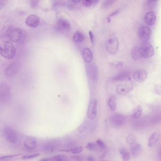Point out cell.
<instances>
[{"label": "cell", "instance_id": "6da1fadb", "mask_svg": "<svg viewBox=\"0 0 161 161\" xmlns=\"http://www.w3.org/2000/svg\"><path fill=\"white\" fill-rule=\"evenodd\" d=\"M22 35V29L12 26L4 27L1 32V38L3 42H17L21 40Z\"/></svg>", "mask_w": 161, "mask_h": 161}, {"label": "cell", "instance_id": "7a4b0ae2", "mask_svg": "<svg viewBox=\"0 0 161 161\" xmlns=\"http://www.w3.org/2000/svg\"><path fill=\"white\" fill-rule=\"evenodd\" d=\"M0 53L6 59H12L16 54V49L10 42H2L0 45Z\"/></svg>", "mask_w": 161, "mask_h": 161}, {"label": "cell", "instance_id": "3957f363", "mask_svg": "<svg viewBox=\"0 0 161 161\" xmlns=\"http://www.w3.org/2000/svg\"><path fill=\"white\" fill-rule=\"evenodd\" d=\"M12 99L11 91L8 85L2 83L0 85V101L3 103H9Z\"/></svg>", "mask_w": 161, "mask_h": 161}, {"label": "cell", "instance_id": "277c9868", "mask_svg": "<svg viewBox=\"0 0 161 161\" xmlns=\"http://www.w3.org/2000/svg\"><path fill=\"white\" fill-rule=\"evenodd\" d=\"M3 134L6 140L8 142L15 144L18 141L17 132L13 128L10 126H6L4 128Z\"/></svg>", "mask_w": 161, "mask_h": 161}, {"label": "cell", "instance_id": "5b68a950", "mask_svg": "<svg viewBox=\"0 0 161 161\" xmlns=\"http://www.w3.org/2000/svg\"><path fill=\"white\" fill-rule=\"evenodd\" d=\"M119 40L115 35H113L107 40L106 43V50L109 53L115 54L119 49Z\"/></svg>", "mask_w": 161, "mask_h": 161}, {"label": "cell", "instance_id": "8992f818", "mask_svg": "<svg viewBox=\"0 0 161 161\" xmlns=\"http://www.w3.org/2000/svg\"><path fill=\"white\" fill-rule=\"evenodd\" d=\"M143 58H151L154 55V49L150 43L143 42L140 46Z\"/></svg>", "mask_w": 161, "mask_h": 161}, {"label": "cell", "instance_id": "52a82bcc", "mask_svg": "<svg viewBox=\"0 0 161 161\" xmlns=\"http://www.w3.org/2000/svg\"><path fill=\"white\" fill-rule=\"evenodd\" d=\"M138 36L141 41L147 42L150 40L152 36V30L149 27H141L138 30Z\"/></svg>", "mask_w": 161, "mask_h": 161}, {"label": "cell", "instance_id": "ba28073f", "mask_svg": "<svg viewBox=\"0 0 161 161\" xmlns=\"http://www.w3.org/2000/svg\"><path fill=\"white\" fill-rule=\"evenodd\" d=\"M97 102L94 99L90 100L88 106L87 116L88 119L91 120H94L97 115Z\"/></svg>", "mask_w": 161, "mask_h": 161}, {"label": "cell", "instance_id": "9c48e42d", "mask_svg": "<svg viewBox=\"0 0 161 161\" xmlns=\"http://www.w3.org/2000/svg\"><path fill=\"white\" fill-rule=\"evenodd\" d=\"M19 70V64L16 62H11L5 68L4 75L8 78H12L18 73Z\"/></svg>", "mask_w": 161, "mask_h": 161}, {"label": "cell", "instance_id": "30bf717a", "mask_svg": "<svg viewBox=\"0 0 161 161\" xmlns=\"http://www.w3.org/2000/svg\"><path fill=\"white\" fill-rule=\"evenodd\" d=\"M110 121L113 127H120L125 124L126 118L122 115L114 114L110 117Z\"/></svg>", "mask_w": 161, "mask_h": 161}, {"label": "cell", "instance_id": "8fae6325", "mask_svg": "<svg viewBox=\"0 0 161 161\" xmlns=\"http://www.w3.org/2000/svg\"><path fill=\"white\" fill-rule=\"evenodd\" d=\"M71 25L67 19L61 18L57 21L55 28L58 31H64L70 29Z\"/></svg>", "mask_w": 161, "mask_h": 161}, {"label": "cell", "instance_id": "7c38bea8", "mask_svg": "<svg viewBox=\"0 0 161 161\" xmlns=\"http://www.w3.org/2000/svg\"><path fill=\"white\" fill-rule=\"evenodd\" d=\"M132 77L138 82H143L148 77V72L143 69H139L134 72Z\"/></svg>", "mask_w": 161, "mask_h": 161}, {"label": "cell", "instance_id": "4fadbf2b", "mask_svg": "<svg viewBox=\"0 0 161 161\" xmlns=\"http://www.w3.org/2000/svg\"><path fill=\"white\" fill-rule=\"evenodd\" d=\"M87 72L88 76L91 80L95 81L97 80L98 77V70L97 67L94 64H91L87 66Z\"/></svg>", "mask_w": 161, "mask_h": 161}, {"label": "cell", "instance_id": "5bb4252c", "mask_svg": "<svg viewBox=\"0 0 161 161\" xmlns=\"http://www.w3.org/2000/svg\"><path fill=\"white\" fill-rule=\"evenodd\" d=\"M26 24L30 28H36L40 24L39 17L35 14L29 15L26 19Z\"/></svg>", "mask_w": 161, "mask_h": 161}, {"label": "cell", "instance_id": "9a60e30c", "mask_svg": "<svg viewBox=\"0 0 161 161\" xmlns=\"http://www.w3.org/2000/svg\"><path fill=\"white\" fill-rule=\"evenodd\" d=\"M133 87L131 85L121 84L118 85L116 88L117 92L120 94H126L132 91Z\"/></svg>", "mask_w": 161, "mask_h": 161}, {"label": "cell", "instance_id": "2e32d148", "mask_svg": "<svg viewBox=\"0 0 161 161\" xmlns=\"http://www.w3.org/2000/svg\"><path fill=\"white\" fill-rule=\"evenodd\" d=\"M157 16L154 11H149L146 13L145 15V22L148 26H153L156 21Z\"/></svg>", "mask_w": 161, "mask_h": 161}, {"label": "cell", "instance_id": "e0dca14e", "mask_svg": "<svg viewBox=\"0 0 161 161\" xmlns=\"http://www.w3.org/2000/svg\"><path fill=\"white\" fill-rule=\"evenodd\" d=\"M37 139L33 137H28L24 142L25 147L30 150L34 149L37 146Z\"/></svg>", "mask_w": 161, "mask_h": 161}, {"label": "cell", "instance_id": "ac0fdd59", "mask_svg": "<svg viewBox=\"0 0 161 161\" xmlns=\"http://www.w3.org/2000/svg\"><path fill=\"white\" fill-rule=\"evenodd\" d=\"M161 137V134L158 131L154 132L149 137L148 146L149 147H153L157 144Z\"/></svg>", "mask_w": 161, "mask_h": 161}, {"label": "cell", "instance_id": "d6986e66", "mask_svg": "<svg viewBox=\"0 0 161 161\" xmlns=\"http://www.w3.org/2000/svg\"><path fill=\"white\" fill-rule=\"evenodd\" d=\"M130 151L132 156L134 157H137L141 154L142 151V148L141 147V145L136 142L131 145Z\"/></svg>", "mask_w": 161, "mask_h": 161}, {"label": "cell", "instance_id": "ffe728a7", "mask_svg": "<svg viewBox=\"0 0 161 161\" xmlns=\"http://www.w3.org/2000/svg\"><path fill=\"white\" fill-rule=\"evenodd\" d=\"M114 81H122L130 80V74L128 71H124L116 75L112 78Z\"/></svg>", "mask_w": 161, "mask_h": 161}, {"label": "cell", "instance_id": "44dd1931", "mask_svg": "<svg viewBox=\"0 0 161 161\" xmlns=\"http://www.w3.org/2000/svg\"><path fill=\"white\" fill-rule=\"evenodd\" d=\"M42 149L46 152H54L58 149V146L53 143H48L43 145Z\"/></svg>", "mask_w": 161, "mask_h": 161}, {"label": "cell", "instance_id": "7402d4cb", "mask_svg": "<svg viewBox=\"0 0 161 161\" xmlns=\"http://www.w3.org/2000/svg\"><path fill=\"white\" fill-rule=\"evenodd\" d=\"M83 56L85 61L87 63H90L93 59V55L91 49L89 48H85L83 50Z\"/></svg>", "mask_w": 161, "mask_h": 161}, {"label": "cell", "instance_id": "603a6c76", "mask_svg": "<svg viewBox=\"0 0 161 161\" xmlns=\"http://www.w3.org/2000/svg\"><path fill=\"white\" fill-rule=\"evenodd\" d=\"M130 54L132 58L135 60H140L143 58L140 47L138 46L134 47L133 48L131 49Z\"/></svg>", "mask_w": 161, "mask_h": 161}, {"label": "cell", "instance_id": "cb8c5ba5", "mask_svg": "<svg viewBox=\"0 0 161 161\" xmlns=\"http://www.w3.org/2000/svg\"><path fill=\"white\" fill-rule=\"evenodd\" d=\"M119 152L123 161H130V153L127 148L121 147L119 149Z\"/></svg>", "mask_w": 161, "mask_h": 161}, {"label": "cell", "instance_id": "d4e9b609", "mask_svg": "<svg viewBox=\"0 0 161 161\" xmlns=\"http://www.w3.org/2000/svg\"><path fill=\"white\" fill-rule=\"evenodd\" d=\"M83 148L82 146H77V147H73L70 149H64V150H60L63 152L71 153L73 154H78L82 152Z\"/></svg>", "mask_w": 161, "mask_h": 161}, {"label": "cell", "instance_id": "484cf974", "mask_svg": "<svg viewBox=\"0 0 161 161\" xmlns=\"http://www.w3.org/2000/svg\"><path fill=\"white\" fill-rule=\"evenodd\" d=\"M85 37L83 34L79 31H76L74 33L73 39L75 42L80 43L84 40Z\"/></svg>", "mask_w": 161, "mask_h": 161}, {"label": "cell", "instance_id": "4316f807", "mask_svg": "<svg viewBox=\"0 0 161 161\" xmlns=\"http://www.w3.org/2000/svg\"><path fill=\"white\" fill-rule=\"evenodd\" d=\"M108 105L109 108L112 111H115L116 109V99L115 97L112 96L109 98L108 101Z\"/></svg>", "mask_w": 161, "mask_h": 161}, {"label": "cell", "instance_id": "83f0119b", "mask_svg": "<svg viewBox=\"0 0 161 161\" xmlns=\"http://www.w3.org/2000/svg\"><path fill=\"white\" fill-rule=\"evenodd\" d=\"M50 161H69V159L66 155L59 154L50 157Z\"/></svg>", "mask_w": 161, "mask_h": 161}, {"label": "cell", "instance_id": "f1b7e54d", "mask_svg": "<svg viewBox=\"0 0 161 161\" xmlns=\"http://www.w3.org/2000/svg\"><path fill=\"white\" fill-rule=\"evenodd\" d=\"M142 112V108L141 106H137V107L135 109L133 114V117L136 119H138L141 117V114Z\"/></svg>", "mask_w": 161, "mask_h": 161}, {"label": "cell", "instance_id": "f546056e", "mask_svg": "<svg viewBox=\"0 0 161 161\" xmlns=\"http://www.w3.org/2000/svg\"><path fill=\"white\" fill-rule=\"evenodd\" d=\"M90 128H91V125H89L88 122V121H85L79 127L77 130L80 133H83V132L86 131L87 130V129Z\"/></svg>", "mask_w": 161, "mask_h": 161}, {"label": "cell", "instance_id": "4dcf8cb0", "mask_svg": "<svg viewBox=\"0 0 161 161\" xmlns=\"http://www.w3.org/2000/svg\"><path fill=\"white\" fill-rule=\"evenodd\" d=\"M157 1H146L145 5L146 9L148 10H152L156 7L157 4Z\"/></svg>", "mask_w": 161, "mask_h": 161}, {"label": "cell", "instance_id": "1f68e13d", "mask_svg": "<svg viewBox=\"0 0 161 161\" xmlns=\"http://www.w3.org/2000/svg\"><path fill=\"white\" fill-rule=\"evenodd\" d=\"M136 140H137V139H136V137L134 135L131 134L129 135L128 137H127L126 142L128 144L132 145L133 144L135 143Z\"/></svg>", "mask_w": 161, "mask_h": 161}, {"label": "cell", "instance_id": "d6a6232c", "mask_svg": "<svg viewBox=\"0 0 161 161\" xmlns=\"http://www.w3.org/2000/svg\"><path fill=\"white\" fill-rule=\"evenodd\" d=\"M98 146L97 143L93 142H88L86 146V148L91 151H95L97 149Z\"/></svg>", "mask_w": 161, "mask_h": 161}, {"label": "cell", "instance_id": "836d02e7", "mask_svg": "<svg viewBox=\"0 0 161 161\" xmlns=\"http://www.w3.org/2000/svg\"><path fill=\"white\" fill-rule=\"evenodd\" d=\"M39 156H40L39 154H34L26 155V156L21 157V159L23 160H29V159H33V158L37 157Z\"/></svg>", "mask_w": 161, "mask_h": 161}, {"label": "cell", "instance_id": "e575fe53", "mask_svg": "<svg viewBox=\"0 0 161 161\" xmlns=\"http://www.w3.org/2000/svg\"><path fill=\"white\" fill-rule=\"evenodd\" d=\"M115 2V1H114V0H106V1H104L103 2L102 7L104 9L108 8Z\"/></svg>", "mask_w": 161, "mask_h": 161}, {"label": "cell", "instance_id": "d590c367", "mask_svg": "<svg viewBox=\"0 0 161 161\" xmlns=\"http://www.w3.org/2000/svg\"><path fill=\"white\" fill-rule=\"evenodd\" d=\"M96 143H97L98 147H99L101 149H102V150H105L106 149V144L101 139H97V142H96Z\"/></svg>", "mask_w": 161, "mask_h": 161}, {"label": "cell", "instance_id": "8d00e7d4", "mask_svg": "<svg viewBox=\"0 0 161 161\" xmlns=\"http://www.w3.org/2000/svg\"><path fill=\"white\" fill-rule=\"evenodd\" d=\"M20 155L19 154H10V155H6V156H3L1 157L0 158V160H9L11 159L12 158L15 157H18Z\"/></svg>", "mask_w": 161, "mask_h": 161}, {"label": "cell", "instance_id": "74e56055", "mask_svg": "<svg viewBox=\"0 0 161 161\" xmlns=\"http://www.w3.org/2000/svg\"><path fill=\"white\" fill-rule=\"evenodd\" d=\"M82 4L86 7H90L93 4V2L90 0H84L82 1Z\"/></svg>", "mask_w": 161, "mask_h": 161}, {"label": "cell", "instance_id": "f35d334b", "mask_svg": "<svg viewBox=\"0 0 161 161\" xmlns=\"http://www.w3.org/2000/svg\"><path fill=\"white\" fill-rule=\"evenodd\" d=\"M111 65L115 68H121L123 65V63L120 61H115L112 62Z\"/></svg>", "mask_w": 161, "mask_h": 161}, {"label": "cell", "instance_id": "ab89813d", "mask_svg": "<svg viewBox=\"0 0 161 161\" xmlns=\"http://www.w3.org/2000/svg\"><path fill=\"white\" fill-rule=\"evenodd\" d=\"M71 158L76 161H84V159L82 157L79 156H72Z\"/></svg>", "mask_w": 161, "mask_h": 161}, {"label": "cell", "instance_id": "60d3db41", "mask_svg": "<svg viewBox=\"0 0 161 161\" xmlns=\"http://www.w3.org/2000/svg\"><path fill=\"white\" fill-rule=\"evenodd\" d=\"M89 34L91 42L92 43L94 44V34H93L92 32L91 31H89Z\"/></svg>", "mask_w": 161, "mask_h": 161}, {"label": "cell", "instance_id": "b9f144b4", "mask_svg": "<svg viewBox=\"0 0 161 161\" xmlns=\"http://www.w3.org/2000/svg\"><path fill=\"white\" fill-rule=\"evenodd\" d=\"M120 12V11L119 10H117L116 11H113L112 12V13L111 14H110L109 16V17H113V16H115L116 15L118 14Z\"/></svg>", "mask_w": 161, "mask_h": 161}, {"label": "cell", "instance_id": "7bdbcfd3", "mask_svg": "<svg viewBox=\"0 0 161 161\" xmlns=\"http://www.w3.org/2000/svg\"><path fill=\"white\" fill-rule=\"evenodd\" d=\"M155 91L157 92L156 94H161V87H157L156 89H155Z\"/></svg>", "mask_w": 161, "mask_h": 161}, {"label": "cell", "instance_id": "ee69618b", "mask_svg": "<svg viewBox=\"0 0 161 161\" xmlns=\"http://www.w3.org/2000/svg\"><path fill=\"white\" fill-rule=\"evenodd\" d=\"M38 2V1H31V5L33 6V7H36V6L37 5Z\"/></svg>", "mask_w": 161, "mask_h": 161}, {"label": "cell", "instance_id": "f6af8a7d", "mask_svg": "<svg viewBox=\"0 0 161 161\" xmlns=\"http://www.w3.org/2000/svg\"><path fill=\"white\" fill-rule=\"evenodd\" d=\"M87 161H95V159L92 156H90L87 158Z\"/></svg>", "mask_w": 161, "mask_h": 161}, {"label": "cell", "instance_id": "bcb514c9", "mask_svg": "<svg viewBox=\"0 0 161 161\" xmlns=\"http://www.w3.org/2000/svg\"><path fill=\"white\" fill-rule=\"evenodd\" d=\"M39 161H50V157L44 158L40 159Z\"/></svg>", "mask_w": 161, "mask_h": 161}, {"label": "cell", "instance_id": "7dc6e473", "mask_svg": "<svg viewBox=\"0 0 161 161\" xmlns=\"http://www.w3.org/2000/svg\"><path fill=\"white\" fill-rule=\"evenodd\" d=\"M158 157L160 159H161V147L159 149V152H158Z\"/></svg>", "mask_w": 161, "mask_h": 161}, {"label": "cell", "instance_id": "c3c4849f", "mask_svg": "<svg viewBox=\"0 0 161 161\" xmlns=\"http://www.w3.org/2000/svg\"><path fill=\"white\" fill-rule=\"evenodd\" d=\"M106 161V160H100V161Z\"/></svg>", "mask_w": 161, "mask_h": 161}]
</instances>
